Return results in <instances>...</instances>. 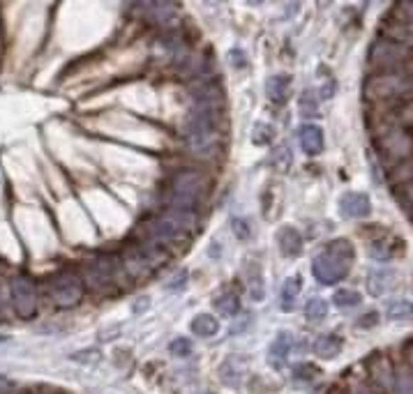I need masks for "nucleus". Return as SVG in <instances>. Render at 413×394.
Masks as SVG:
<instances>
[{"mask_svg": "<svg viewBox=\"0 0 413 394\" xmlns=\"http://www.w3.org/2000/svg\"><path fill=\"white\" fill-rule=\"evenodd\" d=\"M289 88H291V77L275 74L268 79V84H265V95H268L272 102H284L289 95Z\"/></svg>", "mask_w": 413, "mask_h": 394, "instance_id": "393cba45", "label": "nucleus"}, {"mask_svg": "<svg viewBox=\"0 0 413 394\" xmlns=\"http://www.w3.org/2000/svg\"><path fill=\"white\" fill-rule=\"evenodd\" d=\"M189 154H194L199 159H215L222 152V134H197V136H185Z\"/></svg>", "mask_w": 413, "mask_h": 394, "instance_id": "4468645a", "label": "nucleus"}, {"mask_svg": "<svg viewBox=\"0 0 413 394\" xmlns=\"http://www.w3.org/2000/svg\"><path fill=\"white\" fill-rule=\"evenodd\" d=\"M372 213V201L363 191H346L339 198V215L346 219H365Z\"/></svg>", "mask_w": 413, "mask_h": 394, "instance_id": "2eb2a0df", "label": "nucleus"}, {"mask_svg": "<svg viewBox=\"0 0 413 394\" xmlns=\"http://www.w3.org/2000/svg\"><path fill=\"white\" fill-rule=\"evenodd\" d=\"M385 316L390 320H407L413 316V302L409 300H390L385 307Z\"/></svg>", "mask_w": 413, "mask_h": 394, "instance_id": "c85d7f7f", "label": "nucleus"}, {"mask_svg": "<svg viewBox=\"0 0 413 394\" xmlns=\"http://www.w3.org/2000/svg\"><path fill=\"white\" fill-rule=\"evenodd\" d=\"M169 351L173 357H187L192 353V342L185 337H178V339H173L171 346H169Z\"/></svg>", "mask_w": 413, "mask_h": 394, "instance_id": "c9c22d12", "label": "nucleus"}, {"mask_svg": "<svg viewBox=\"0 0 413 394\" xmlns=\"http://www.w3.org/2000/svg\"><path fill=\"white\" fill-rule=\"evenodd\" d=\"M213 305H215V309L219 311V314L226 316V318H231V316L238 314V311H241V300H238V296H236V293H231V291L219 293Z\"/></svg>", "mask_w": 413, "mask_h": 394, "instance_id": "bb28decb", "label": "nucleus"}, {"mask_svg": "<svg viewBox=\"0 0 413 394\" xmlns=\"http://www.w3.org/2000/svg\"><path fill=\"white\" fill-rule=\"evenodd\" d=\"M328 314V305H326V300H321V298H312L307 300V305H305V318L312 320V323H319V320H324Z\"/></svg>", "mask_w": 413, "mask_h": 394, "instance_id": "2f4dec72", "label": "nucleus"}, {"mask_svg": "<svg viewBox=\"0 0 413 394\" xmlns=\"http://www.w3.org/2000/svg\"><path fill=\"white\" fill-rule=\"evenodd\" d=\"M367 252H370V256L376 261H392L395 256L400 254V240L397 237H390V235L376 237V240L367 244Z\"/></svg>", "mask_w": 413, "mask_h": 394, "instance_id": "aec40b11", "label": "nucleus"}, {"mask_svg": "<svg viewBox=\"0 0 413 394\" xmlns=\"http://www.w3.org/2000/svg\"><path fill=\"white\" fill-rule=\"evenodd\" d=\"M411 178H413V154H411V157H407V159L397 162L388 171V185L390 187H400L402 182H407Z\"/></svg>", "mask_w": 413, "mask_h": 394, "instance_id": "a878e982", "label": "nucleus"}, {"mask_svg": "<svg viewBox=\"0 0 413 394\" xmlns=\"http://www.w3.org/2000/svg\"><path fill=\"white\" fill-rule=\"evenodd\" d=\"M409 219H411V222H413V206L409 208Z\"/></svg>", "mask_w": 413, "mask_h": 394, "instance_id": "c03bdc74", "label": "nucleus"}, {"mask_svg": "<svg viewBox=\"0 0 413 394\" xmlns=\"http://www.w3.org/2000/svg\"><path fill=\"white\" fill-rule=\"evenodd\" d=\"M245 371H247V360H245V357L228 355L226 360L222 362V366H219V378H222V383L228 385V388H236V385L243 383Z\"/></svg>", "mask_w": 413, "mask_h": 394, "instance_id": "a211bd4d", "label": "nucleus"}, {"mask_svg": "<svg viewBox=\"0 0 413 394\" xmlns=\"http://www.w3.org/2000/svg\"><path fill=\"white\" fill-rule=\"evenodd\" d=\"M233 233L238 235V237H241V240H247V237H250V226H247V222H245V219H233Z\"/></svg>", "mask_w": 413, "mask_h": 394, "instance_id": "58836bf2", "label": "nucleus"}, {"mask_svg": "<svg viewBox=\"0 0 413 394\" xmlns=\"http://www.w3.org/2000/svg\"><path fill=\"white\" fill-rule=\"evenodd\" d=\"M374 148L385 167H395L413 154V134L409 127L381 123L379 130L374 132Z\"/></svg>", "mask_w": 413, "mask_h": 394, "instance_id": "20e7f679", "label": "nucleus"}, {"mask_svg": "<svg viewBox=\"0 0 413 394\" xmlns=\"http://www.w3.org/2000/svg\"><path fill=\"white\" fill-rule=\"evenodd\" d=\"M86 283L75 272H58L49 279V298L58 309H72L84 300Z\"/></svg>", "mask_w": 413, "mask_h": 394, "instance_id": "0eeeda50", "label": "nucleus"}, {"mask_svg": "<svg viewBox=\"0 0 413 394\" xmlns=\"http://www.w3.org/2000/svg\"><path fill=\"white\" fill-rule=\"evenodd\" d=\"M84 279L86 283L93 291L97 293H106L118 286V281L123 277V265L116 256H109V254H97V256H90V259L84 263Z\"/></svg>", "mask_w": 413, "mask_h": 394, "instance_id": "423d86ee", "label": "nucleus"}, {"mask_svg": "<svg viewBox=\"0 0 413 394\" xmlns=\"http://www.w3.org/2000/svg\"><path fill=\"white\" fill-rule=\"evenodd\" d=\"M395 283V272L392 270H372L370 277H367V291L372 293V296H383V293H388Z\"/></svg>", "mask_w": 413, "mask_h": 394, "instance_id": "5701e85b", "label": "nucleus"}, {"mask_svg": "<svg viewBox=\"0 0 413 394\" xmlns=\"http://www.w3.org/2000/svg\"><path fill=\"white\" fill-rule=\"evenodd\" d=\"M351 263H353V244L344 240V237H339V240L328 242L326 249L314 256V261H312V274L324 286H333V283L346 279L348 270H351Z\"/></svg>", "mask_w": 413, "mask_h": 394, "instance_id": "7ed1b4c3", "label": "nucleus"}, {"mask_svg": "<svg viewBox=\"0 0 413 394\" xmlns=\"http://www.w3.org/2000/svg\"><path fill=\"white\" fill-rule=\"evenodd\" d=\"M192 104L197 106H213V108H224V86L219 84L215 77H199L189 88Z\"/></svg>", "mask_w": 413, "mask_h": 394, "instance_id": "9b49d317", "label": "nucleus"}, {"mask_svg": "<svg viewBox=\"0 0 413 394\" xmlns=\"http://www.w3.org/2000/svg\"><path fill=\"white\" fill-rule=\"evenodd\" d=\"M328 394H344V392H342V390H337V388H333Z\"/></svg>", "mask_w": 413, "mask_h": 394, "instance_id": "37998d69", "label": "nucleus"}, {"mask_svg": "<svg viewBox=\"0 0 413 394\" xmlns=\"http://www.w3.org/2000/svg\"><path fill=\"white\" fill-rule=\"evenodd\" d=\"M254 3H261V0H254Z\"/></svg>", "mask_w": 413, "mask_h": 394, "instance_id": "a18cd8bd", "label": "nucleus"}, {"mask_svg": "<svg viewBox=\"0 0 413 394\" xmlns=\"http://www.w3.org/2000/svg\"><path fill=\"white\" fill-rule=\"evenodd\" d=\"M219 127H222V108L192 104L189 113L182 120V136L217 134Z\"/></svg>", "mask_w": 413, "mask_h": 394, "instance_id": "1a4fd4ad", "label": "nucleus"}, {"mask_svg": "<svg viewBox=\"0 0 413 394\" xmlns=\"http://www.w3.org/2000/svg\"><path fill=\"white\" fill-rule=\"evenodd\" d=\"M141 228H143V233H145V237H148V240L158 242V244H162V247L176 244L178 240H182V237H185V235H182V233L178 231V228L173 226L162 213L145 219Z\"/></svg>", "mask_w": 413, "mask_h": 394, "instance_id": "ddd939ff", "label": "nucleus"}, {"mask_svg": "<svg viewBox=\"0 0 413 394\" xmlns=\"http://www.w3.org/2000/svg\"><path fill=\"white\" fill-rule=\"evenodd\" d=\"M208 173L201 169H176L167 180V206L182 210H199L201 201L208 196Z\"/></svg>", "mask_w": 413, "mask_h": 394, "instance_id": "f257e3e1", "label": "nucleus"}, {"mask_svg": "<svg viewBox=\"0 0 413 394\" xmlns=\"http://www.w3.org/2000/svg\"><path fill=\"white\" fill-rule=\"evenodd\" d=\"M363 95L370 102H407L413 99V69L374 72L367 77Z\"/></svg>", "mask_w": 413, "mask_h": 394, "instance_id": "f03ea898", "label": "nucleus"}, {"mask_svg": "<svg viewBox=\"0 0 413 394\" xmlns=\"http://www.w3.org/2000/svg\"><path fill=\"white\" fill-rule=\"evenodd\" d=\"M143 14L153 26L160 28H173L180 19V3L178 0H143Z\"/></svg>", "mask_w": 413, "mask_h": 394, "instance_id": "f8f14e48", "label": "nucleus"}, {"mask_svg": "<svg viewBox=\"0 0 413 394\" xmlns=\"http://www.w3.org/2000/svg\"><path fill=\"white\" fill-rule=\"evenodd\" d=\"M204 394H210V392H204Z\"/></svg>", "mask_w": 413, "mask_h": 394, "instance_id": "49530a36", "label": "nucleus"}, {"mask_svg": "<svg viewBox=\"0 0 413 394\" xmlns=\"http://www.w3.org/2000/svg\"><path fill=\"white\" fill-rule=\"evenodd\" d=\"M10 298L12 307L19 314V318L31 320L38 316L40 309V298H38V286L28 277H14L10 281Z\"/></svg>", "mask_w": 413, "mask_h": 394, "instance_id": "9d476101", "label": "nucleus"}, {"mask_svg": "<svg viewBox=\"0 0 413 394\" xmlns=\"http://www.w3.org/2000/svg\"><path fill=\"white\" fill-rule=\"evenodd\" d=\"M367 364H370L372 381L379 385V388H383V390H392L395 369H392V364H390L388 357H385L383 353H374L370 360H367Z\"/></svg>", "mask_w": 413, "mask_h": 394, "instance_id": "dca6fc26", "label": "nucleus"}, {"mask_svg": "<svg viewBox=\"0 0 413 394\" xmlns=\"http://www.w3.org/2000/svg\"><path fill=\"white\" fill-rule=\"evenodd\" d=\"M383 38L413 47V0H395L392 10L383 19Z\"/></svg>", "mask_w": 413, "mask_h": 394, "instance_id": "6e6552de", "label": "nucleus"}, {"mask_svg": "<svg viewBox=\"0 0 413 394\" xmlns=\"http://www.w3.org/2000/svg\"><path fill=\"white\" fill-rule=\"evenodd\" d=\"M291 348H293V337L287 330H282V332H277V337L272 339V344L268 348V364L272 369H282L291 353Z\"/></svg>", "mask_w": 413, "mask_h": 394, "instance_id": "f3484780", "label": "nucleus"}, {"mask_svg": "<svg viewBox=\"0 0 413 394\" xmlns=\"http://www.w3.org/2000/svg\"><path fill=\"white\" fill-rule=\"evenodd\" d=\"M342 337L337 334H321L316 337L314 342V353L321 357V360H333V357H337L339 353H342Z\"/></svg>", "mask_w": 413, "mask_h": 394, "instance_id": "4be33fe9", "label": "nucleus"}, {"mask_svg": "<svg viewBox=\"0 0 413 394\" xmlns=\"http://www.w3.org/2000/svg\"><path fill=\"white\" fill-rule=\"evenodd\" d=\"M319 376V369L312 362H300L293 366V381H300V383H312Z\"/></svg>", "mask_w": 413, "mask_h": 394, "instance_id": "72a5a7b5", "label": "nucleus"}, {"mask_svg": "<svg viewBox=\"0 0 413 394\" xmlns=\"http://www.w3.org/2000/svg\"><path fill=\"white\" fill-rule=\"evenodd\" d=\"M252 141L256 145H268L272 141V127L265 123H256L252 130Z\"/></svg>", "mask_w": 413, "mask_h": 394, "instance_id": "f704fd0d", "label": "nucleus"}, {"mask_svg": "<svg viewBox=\"0 0 413 394\" xmlns=\"http://www.w3.org/2000/svg\"><path fill=\"white\" fill-rule=\"evenodd\" d=\"M392 392H395V394H413V371H411V369H400V371H395Z\"/></svg>", "mask_w": 413, "mask_h": 394, "instance_id": "c756f323", "label": "nucleus"}, {"mask_svg": "<svg viewBox=\"0 0 413 394\" xmlns=\"http://www.w3.org/2000/svg\"><path fill=\"white\" fill-rule=\"evenodd\" d=\"M300 291H302V279L298 277H289L287 281H284V286H282V293H280V307L284 311H293L296 309V300L300 296Z\"/></svg>", "mask_w": 413, "mask_h": 394, "instance_id": "b1692460", "label": "nucleus"}, {"mask_svg": "<svg viewBox=\"0 0 413 394\" xmlns=\"http://www.w3.org/2000/svg\"><path fill=\"white\" fill-rule=\"evenodd\" d=\"M277 244H280V252L284 256H289V259H293V256H300V252H302V237L293 226L280 228Z\"/></svg>", "mask_w": 413, "mask_h": 394, "instance_id": "412c9836", "label": "nucleus"}, {"mask_svg": "<svg viewBox=\"0 0 413 394\" xmlns=\"http://www.w3.org/2000/svg\"><path fill=\"white\" fill-rule=\"evenodd\" d=\"M192 332H194L197 337H215L217 330H219V323L215 316L210 314H199L194 320H192Z\"/></svg>", "mask_w": 413, "mask_h": 394, "instance_id": "cd10ccee", "label": "nucleus"}, {"mask_svg": "<svg viewBox=\"0 0 413 394\" xmlns=\"http://www.w3.org/2000/svg\"><path fill=\"white\" fill-rule=\"evenodd\" d=\"M3 320H7V309H5V300H3V296H0V323Z\"/></svg>", "mask_w": 413, "mask_h": 394, "instance_id": "79ce46f5", "label": "nucleus"}, {"mask_svg": "<svg viewBox=\"0 0 413 394\" xmlns=\"http://www.w3.org/2000/svg\"><path fill=\"white\" fill-rule=\"evenodd\" d=\"M185 281H187V272L185 270H180L176 277H173L169 283H167V288H180V286H185Z\"/></svg>", "mask_w": 413, "mask_h": 394, "instance_id": "ea45409f", "label": "nucleus"}, {"mask_svg": "<svg viewBox=\"0 0 413 394\" xmlns=\"http://www.w3.org/2000/svg\"><path fill=\"white\" fill-rule=\"evenodd\" d=\"M298 143L305 154L324 152V130L319 125H302L298 130Z\"/></svg>", "mask_w": 413, "mask_h": 394, "instance_id": "6ab92c4d", "label": "nucleus"}, {"mask_svg": "<svg viewBox=\"0 0 413 394\" xmlns=\"http://www.w3.org/2000/svg\"><path fill=\"white\" fill-rule=\"evenodd\" d=\"M392 194L395 198H397V203L404 208V210H409L413 206V178L407 180V182H402L400 187H392Z\"/></svg>", "mask_w": 413, "mask_h": 394, "instance_id": "473e14b6", "label": "nucleus"}, {"mask_svg": "<svg viewBox=\"0 0 413 394\" xmlns=\"http://www.w3.org/2000/svg\"><path fill=\"white\" fill-rule=\"evenodd\" d=\"M367 65L372 72H390V69H411L413 65V47L390 38H376L367 51Z\"/></svg>", "mask_w": 413, "mask_h": 394, "instance_id": "39448f33", "label": "nucleus"}, {"mask_svg": "<svg viewBox=\"0 0 413 394\" xmlns=\"http://www.w3.org/2000/svg\"><path fill=\"white\" fill-rule=\"evenodd\" d=\"M333 305L339 309H351L360 305V293H356L351 288H339L333 296Z\"/></svg>", "mask_w": 413, "mask_h": 394, "instance_id": "7c9ffc66", "label": "nucleus"}, {"mask_svg": "<svg viewBox=\"0 0 413 394\" xmlns=\"http://www.w3.org/2000/svg\"><path fill=\"white\" fill-rule=\"evenodd\" d=\"M228 60H231V65L236 69L247 67V56H245V51H241V49H231V51H228Z\"/></svg>", "mask_w": 413, "mask_h": 394, "instance_id": "e433bc0d", "label": "nucleus"}, {"mask_svg": "<svg viewBox=\"0 0 413 394\" xmlns=\"http://www.w3.org/2000/svg\"><path fill=\"white\" fill-rule=\"evenodd\" d=\"M376 323H379V314H376V311H370V314H365V316H363V320H360L358 325H360V327H367V325L374 327Z\"/></svg>", "mask_w": 413, "mask_h": 394, "instance_id": "a19ab883", "label": "nucleus"}, {"mask_svg": "<svg viewBox=\"0 0 413 394\" xmlns=\"http://www.w3.org/2000/svg\"><path fill=\"white\" fill-rule=\"evenodd\" d=\"M300 108H302V113H307V116L316 111V99H312V90H307V93L300 97Z\"/></svg>", "mask_w": 413, "mask_h": 394, "instance_id": "4c0bfd02", "label": "nucleus"}]
</instances>
